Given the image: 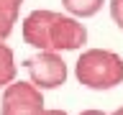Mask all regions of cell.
Listing matches in <instances>:
<instances>
[{
    "mask_svg": "<svg viewBox=\"0 0 123 115\" xmlns=\"http://www.w3.org/2000/svg\"><path fill=\"white\" fill-rule=\"evenodd\" d=\"M74 74L87 90H113L123 82V59L108 49H87L77 59Z\"/></svg>",
    "mask_w": 123,
    "mask_h": 115,
    "instance_id": "2",
    "label": "cell"
},
{
    "mask_svg": "<svg viewBox=\"0 0 123 115\" xmlns=\"http://www.w3.org/2000/svg\"><path fill=\"white\" fill-rule=\"evenodd\" d=\"M110 18L118 28H123V0H110Z\"/></svg>",
    "mask_w": 123,
    "mask_h": 115,
    "instance_id": "8",
    "label": "cell"
},
{
    "mask_svg": "<svg viewBox=\"0 0 123 115\" xmlns=\"http://www.w3.org/2000/svg\"><path fill=\"white\" fill-rule=\"evenodd\" d=\"M23 67L28 69L31 84L36 90H56L67 82V61L59 54L38 51L33 56H28Z\"/></svg>",
    "mask_w": 123,
    "mask_h": 115,
    "instance_id": "3",
    "label": "cell"
},
{
    "mask_svg": "<svg viewBox=\"0 0 123 115\" xmlns=\"http://www.w3.org/2000/svg\"><path fill=\"white\" fill-rule=\"evenodd\" d=\"M80 115H108V113H103V110H82Z\"/></svg>",
    "mask_w": 123,
    "mask_h": 115,
    "instance_id": "9",
    "label": "cell"
},
{
    "mask_svg": "<svg viewBox=\"0 0 123 115\" xmlns=\"http://www.w3.org/2000/svg\"><path fill=\"white\" fill-rule=\"evenodd\" d=\"M110 115H123V107H118V110H115V113H110Z\"/></svg>",
    "mask_w": 123,
    "mask_h": 115,
    "instance_id": "11",
    "label": "cell"
},
{
    "mask_svg": "<svg viewBox=\"0 0 123 115\" xmlns=\"http://www.w3.org/2000/svg\"><path fill=\"white\" fill-rule=\"evenodd\" d=\"M23 41L36 51H77L87 44V28L72 15L56 10H33L23 18Z\"/></svg>",
    "mask_w": 123,
    "mask_h": 115,
    "instance_id": "1",
    "label": "cell"
},
{
    "mask_svg": "<svg viewBox=\"0 0 123 115\" xmlns=\"http://www.w3.org/2000/svg\"><path fill=\"white\" fill-rule=\"evenodd\" d=\"M0 115H46L44 95L31 82H13L3 90Z\"/></svg>",
    "mask_w": 123,
    "mask_h": 115,
    "instance_id": "4",
    "label": "cell"
},
{
    "mask_svg": "<svg viewBox=\"0 0 123 115\" xmlns=\"http://www.w3.org/2000/svg\"><path fill=\"white\" fill-rule=\"evenodd\" d=\"M18 10H21V0H0V41H5L13 33Z\"/></svg>",
    "mask_w": 123,
    "mask_h": 115,
    "instance_id": "5",
    "label": "cell"
},
{
    "mask_svg": "<svg viewBox=\"0 0 123 115\" xmlns=\"http://www.w3.org/2000/svg\"><path fill=\"white\" fill-rule=\"evenodd\" d=\"M103 3L105 0H62V5H64V10H67L72 18H90V15H95L103 8Z\"/></svg>",
    "mask_w": 123,
    "mask_h": 115,
    "instance_id": "7",
    "label": "cell"
},
{
    "mask_svg": "<svg viewBox=\"0 0 123 115\" xmlns=\"http://www.w3.org/2000/svg\"><path fill=\"white\" fill-rule=\"evenodd\" d=\"M15 56H13V49L5 44V41H0V87L5 90L8 84L15 82Z\"/></svg>",
    "mask_w": 123,
    "mask_h": 115,
    "instance_id": "6",
    "label": "cell"
},
{
    "mask_svg": "<svg viewBox=\"0 0 123 115\" xmlns=\"http://www.w3.org/2000/svg\"><path fill=\"white\" fill-rule=\"evenodd\" d=\"M46 115H69V113H64V110H46Z\"/></svg>",
    "mask_w": 123,
    "mask_h": 115,
    "instance_id": "10",
    "label": "cell"
}]
</instances>
